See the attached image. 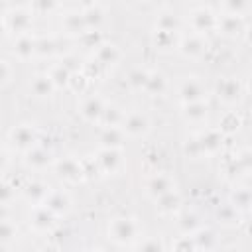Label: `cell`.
<instances>
[{
	"instance_id": "obj_1",
	"label": "cell",
	"mask_w": 252,
	"mask_h": 252,
	"mask_svg": "<svg viewBox=\"0 0 252 252\" xmlns=\"http://www.w3.org/2000/svg\"><path fill=\"white\" fill-rule=\"evenodd\" d=\"M110 232H112V238L118 240V242H130L136 232H138V226L132 219H116L110 226Z\"/></svg>"
},
{
	"instance_id": "obj_17",
	"label": "cell",
	"mask_w": 252,
	"mask_h": 252,
	"mask_svg": "<svg viewBox=\"0 0 252 252\" xmlns=\"http://www.w3.org/2000/svg\"><path fill=\"white\" fill-rule=\"evenodd\" d=\"M140 252H163V246L159 240L152 238V240H146L142 246H140Z\"/></svg>"
},
{
	"instance_id": "obj_11",
	"label": "cell",
	"mask_w": 252,
	"mask_h": 252,
	"mask_svg": "<svg viewBox=\"0 0 252 252\" xmlns=\"http://www.w3.org/2000/svg\"><path fill=\"white\" fill-rule=\"evenodd\" d=\"M33 224L37 226V228H47L49 224H51V213L43 207V209H37L35 213H33Z\"/></svg>"
},
{
	"instance_id": "obj_4",
	"label": "cell",
	"mask_w": 252,
	"mask_h": 252,
	"mask_svg": "<svg viewBox=\"0 0 252 252\" xmlns=\"http://www.w3.org/2000/svg\"><path fill=\"white\" fill-rule=\"evenodd\" d=\"M148 191H150V195H154V197H161V195L169 193V191H171V181H169V177H165V175L154 177V179L150 181V185H148Z\"/></svg>"
},
{
	"instance_id": "obj_28",
	"label": "cell",
	"mask_w": 252,
	"mask_h": 252,
	"mask_svg": "<svg viewBox=\"0 0 252 252\" xmlns=\"http://www.w3.org/2000/svg\"><path fill=\"white\" fill-rule=\"evenodd\" d=\"M93 252H102V250H93Z\"/></svg>"
},
{
	"instance_id": "obj_9",
	"label": "cell",
	"mask_w": 252,
	"mask_h": 252,
	"mask_svg": "<svg viewBox=\"0 0 252 252\" xmlns=\"http://www.w3.org/2000/svg\"><path fill=\"white\" fill-rule=\"evenodd\" d=\"M102 110H104V108H102V102H100L98 98H91V100L83 106V114H85L87 118H91V120L96 118V116H100Z\"/></svg>"
},
{
	"instance_id": "obj_20",
	"label": "cell",
	"mask_w": 252,
	"mask_h": 252,
	"mask_svg": "<svg viewBox=\"0 0 252 252\" xmlns=\"http://www.w3.org/2000/svg\"><path fill=\"white\" fill-rule=\"evenodd\" d=\"M205 112H207V108H205L203 104H199V102H193V104L187 106V116H191V118L205 116Z\"/></svg>"
},
{
	"instance_id": "obj_16",
	"label": "cell",
	"mask_w": 252,
	"mask_h": 252,
	"mask_svg": "<svg viewBox=\"0 0 252 252\" xmlns=\"http://www.w3.org/2000/svg\"><path fill=\"white\" fill-rule=\"evenodd\" d=\"M116 49L112 47V45H104L100 51H98V59L100 61H106V63H110V61H114L116 59Z\"/></svg>"
},
{
	"instance_id": "obj_21",
	"label": "cell",
	"mask_w": 252,
	"mask_h": 252,
	"mask_svg": "<svg viewBox=\"0 0 252 252\" xmlns=\"http://www.w3.org/2000/svg\"><path fill=\"white\" fill-rule=\"evenodd\" d=\"M199 49H201V41H197V39H191V41H185V45H183V51L185 53H199Z\"/></svg>"
},
{
	"instance_id": "obj_25",
	"label": "cell",
	"mask_w": 252,
	"mask_h": 252,
	"mask_svg": "<svg viewBox=\"0 0 252 252\" xmlns=\"http://www.w3.org/2000/svg\"><path fill=\"white\" fill-rule=\"evenodd\" d=\"M8 79V65L6 61H0V83H4Z\"/></svg>"
},
{
	"instance_id": "obj_10",
	"label": "cell",
	"mask_w": 252,
	"mask_h": 252,
	"mask_svg": "<svg viewBox=\"0 0 252 252\" xmlns=\"http://www.w3.org/2000/svg\"><path fill=\"white\" fill-rule=\"evenodd\" d=\"M33 91H35V94H47L51 89H53V81L47 77V75H43V77H37L35 81H33Z\"/></svg>"
},
{
	"instance_id": "obj_27",
	"label": "cell",
	"mask_w": 252,
	"mask_h": 252,
	"mask_svg": "<svg viewBox=\"0 0 252 252\" xmlns=\"http://www.w3.org/2000/svg\"><path fill=\"white\" fill-rule=\"evenodd\" d=\"M0 37H2V28H0Z\"/></svg>"
},
{
	"instance_id": "obj_5",
	"label": "cell",
	"mask_w": 252,
	"mask_h": 252,
	"mask_svg": "<svg viewBox=\"0 0 252 252\" xmlns=\"http://www.w3.org/2000/svg\"><path fill=\"white\" fill-rule=\"evenodd\" d=\"M67 205H69V199L63 193H51L45 197V209L49 213H61L67 209Z\"/></svg>"
},
{
	"instance_id": "obj_3",
	"label": "cell",
	"mask_w": 252,
	"mask_h": 252,
	"mask_svg": "<svg viewBox=\"0 0 252 252\" xmlns=\"http://www.w3.org/2000/svg\"><path fill=\"white\" fill-rule=\"evenodd\" d=\"M146 128H148V120H146V116H142V114H130L126 120H124V130L128 132V134H142V132H146Z\"/></svg>"
},
{
	"instance_id": "obj_8",
	"label": "cell",
	"mask_w": 252,
	"mask_h": 252,
	"mask_svg": "<svg viewBox=\"0 0 252 252\" xmlns=\"http://www.w3.org/2000/svg\"><path fill=\"white\" fill-rule=\"evenodd\" d=\"M12 138H14V142H18V146H30L33 140V132L28 126H20L14 130Z\"/></svg>"
},
{
	"instance_id": "obj_23",
	"label": "cell",
	"mask_w": 252,
	"mask_h": 252,
	"mask_svg": "<svg viewBox=\"0 0 252 252\" xmlns=\"http://www.w3.org/2000/svg\"><path fill=\"white\" fill-rule=\"evenodd\" d=\"M12 199V187L6 183H0V203H6Z\"/></svg>"
},
{
	"instance_id": "obj_19",
	"label": "cell",
	"mask_w": 252,
	"mask_h": 252,
	"mask_svg": "<svg viewBox=\"0 0 252 252\" xmlns=\"http://www.w3.org/2000/svg\"><path fill=\"white\" fill-rule=\"evenodd\" d=\"M118 140H120V134L112 128V130H106L104 132V136H102V142L108 146V148H112V146H116L118 144Z\"/></svg>"
},
{
	"instance_id": "obj_22",
	"label": "cell",
	"mask_w": 252,
	"mask_h": 252,
	"mask_svg": "<svg viewBox=\"0 0 252 252\" xmlns=\"http://www.w3.org/2000/svg\"><path fill=\"white\" fill-rule=\"evenodd\" d=\"M146 81H148V73H142V71L132 73V85H136V87H144Z\"/></svg>"
},
{
	"instance_id": "obj_13",
	"label": "cell",
	"mask_w": 252,
	"mask_h": 252,
	"mask_svg": "<svg viewBox=\"0 0 252 252\" xmlns=\"http://www.w3.org/2000/svg\"><path fill=\"white\" fill-rule=\"evenodd\" d=\"M47 161H49V156L43 150H32L28 156V163H32V165H45Z\"/></svg>"
},
{
	"instance_id": "obj_15",
	"label": "cell",
	"mask_w": 252,
	"mask_h": 252,
	"mask_svg": "<svg viewBox=\"0 0 252 252\" xmlns=\"http://www.w3.org/2000/svg\"><path fill=\"white\" fill-rule=\"evenodd\" d=\"M14 232H16L14 224H10V222H6V220H0V240H2V242L10 240V238L14 236Z\"/></svg>"
},
{
	"instance_id": "obj_14",
	"label": "cell",
	"mask_w": 252,
	"mask_h": 252,
	"mask_svg": "<svg viewBox=\"0 0 252 252\" xmlns=\"http://www.w3.org/2000/svg\"><path fill=\"white\" fill-rule=\"evenodd\" d=\"M59 169H61V175H65V177H77L79 175V165L73 159L61 161L59 163Z\"/></svg>"
},
{
	"instance_id": "obj_24",
	"label": "cell",
	"mask_w": 252,
	"mask_h": 252,
	"mask_svg": "<svg viewBox=\"0 0 252 252\" xmlns=\"http://www.w3.org/2000/svg\"><path fill=\"white\" fill-rule=\"evenodd\" d=\"M18 51L24 53V55L32 53V41H28V39H20V43H18Z\"/></svg>"
},
{
	"instance_id": "obj_18",
	"label": "cell",
	"mask_w": 252,
	"mask_h": 252,
	"mask_svg": "<svg viewBox=\"0 0 252 252\" xmlns=\"http://www.w3.org/2000/svg\"><path fill=\"white\" fill-rule=\"evenodd\" d=\"M67 77H69V73H67V69L61 65V67H57L51 75H49V79L53 81V83H57V85H61V83H65L67 81Z\"/></svg>"
},
{
	"instance_id": "obj_12",
	"label": "cell",
	"mask_w": 252,
	"mask_h": 252,
	"mask_svg": "<svg viewBox=\"0 0 252 252\" xmlns=\"http://www.w3.org/2000/svg\"><path fill=\"white\" fill-rule=\"evenodd\" d=\"M150 93H161L163 91V87H165V81H163V77L161 75H148V81H146V85H144Z\"/></svg>"
},
{
	"instance_id": "obj_26",
	"label": "cell",
	"mask_w": 252,
	"mask_h": 252,
	"mask_svg": "<svg viewBox=\"0 0 252 252\" xmlns=\"http://www.w3.org/2000/svg\"><path fill=\"white\" fill-rule=\"evenodd\" d=\"M4 165H6V154H4L2 150H0V169H2Z\"/></svg>"
},
{
	"instance_id": "obj_2",
	"label": "cell",
	"mask_w": 252,
	"mask_h": 252,
	"mask_svg": "<svg viewBox=\"0 0 252 252\" xmlns=\"http://www.w3.org/2000/svg\"><path fill=\"white\" fill-rule=\"evenodd\" d=\"M179 94H181V98H183L185 102L193 104V102H197V100L203 96V87H201L197 81L189 79V81H185V83L181 85V91H179Z\"/></svg>"
},
{
	"instance_id": "obj_6",
	"label": "cell",
	"mask_w": 252,
	"mask_h": 252,
	"mask_svg": "<svg viewBox=\"0 0 252 252\" xmlns=\"http://www.w3.org/2000/svg\"><path fill=\"white\" fill-rule=\"evenodd\" d=\"M98 159H100V163L104 165V169L112 171V169L116 167V163H118V152H116L114 148H106V150H102V152L98 154Z\"/></svg>"
},
{
	"instance_id": "obj_7",
	"label": "cell",
	"mask_w": 252,
	"mask_h": 252,
	"mask_svg": "<svg viewBox=\"0 0 252 252\" xmlns=\"http://www.w3.org/2000/svg\"><path fill=\"white\" fill-rule=\"evenodd\" d=\"M219 96L222 100H234V98H238V85L234 81H224L219 87Z\"/></svg>"
}]
</instances>
